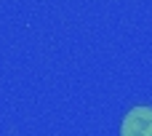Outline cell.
Returning a JSON list of instances; mask_svg holds the SVG:
<instances>
[{
  "label": "cell",
  "mask_w": 152,
  "mask_h": 136,
  "mask_svg": "<svg viewBox=\"0 0 152 136\" xmlns=\"http://www.w3.org/2000/svg\"><path fill=\"white\" fill-rule=\"evenodd\" d=\"M120 136H152V107H134L123 118Z\"/></svg>",
  "instance_id": "cell-1"
}]
</instances>
